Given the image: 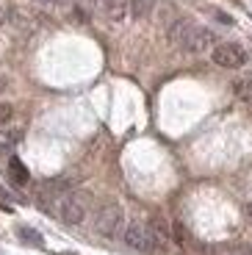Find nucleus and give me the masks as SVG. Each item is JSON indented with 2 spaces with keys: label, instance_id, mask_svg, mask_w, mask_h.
<instances>
[{
  "label": "nucleus",
  "instance_id": "obj_1",
  "mask_svg": "<svg viewBox=\"0 0 252 255\" xmlns=\"http://www.w3.org/2000/svg\"><path fill=\"white\" fill-rule=\"evenodd\" d=\"M169 42L177 47V50L186 53H205L211 45L216 42V36L208 31V28L197 25V22H189V19H177L169 25Z\"/></svg>",
  "mask_w": 252,
  "mask_h": 255
},
{
  "label": "nucleus",
  "instance_id": "obj_2",
  "mask_svg": "<svg viewBox=\"0 0 252 255\" xmlns=\"http://www.w3.org/2000/svg\"><path fill=\"white\" fill-rule=\"evenodd\" d=\"M50 211L56 214L61 222L67 225H81L83 219L89 217V194H83V191H64V194H58V197H53V205Z\"/></svg>",
  "mask_w": 252,
  "mask_h": 255
},
{
  "label": "nucleus",
  "instance_id": "obj_3",
  "mask_svg": "<svg viewBox=\"0 0 252 255\" xmlns=\"http://www.w3.org/2000/svg\"><path fill=\"white\" fill-rule=\"evenodd\" d=\"M122 219H125L122 205L114 200H103L95 211V233L103 239H117L122 230Z\"/></svg>",
  "mask_w": 252,
  "mask_h": 255
},
{
  "label": "nucleus",
  "instance_id": "obj_4",
  "mask_svg": "<svg viewBox=\"0 0 252 255\" xmlns=\"http://www.w3.org/2000/svg\"><path fill=\"white\" fill-rule=\"evenodd\" d=\"M122 242H125V247L133 250V253H152V250L158 247L150 222H144V219H130V222L125 225V230H122Z\"/></svg>",
  "mask_w": 252,
  "mask_h": 255
},
{
  "label": "nucleus",
  "instance_id": "obj_5",
  "mask_svg": "<svg viewBox=\"0 0 252 255\" xmlns=\"http://www.w3.org/2000/svg\"><path fill=\"white\" fill-rule=\"evenodd\" d=\"M211 58H214V64H219V67H225V70H239V67L247 64L250 56H247V50L241 45H236V42H222V45L214 47Z\"/></svg>",
  "mask_w": 252,
  "mask_h": 255
},
{
  "label": "nucleus",
  "instance_id": "obj_6",
  "mask_svg": "<svg viewBox=\"0 0 252 255\" xmlns=\"http://www.w3.org/2000/svg\"><path fill=\"white\" fill-rule=\"evenodd\" d=\"M70 189H72L70 178H50L39 186V194H42V200H53V197H58V194H64V191H70Z\"/></svg>",
  "mask_w": 252,
  "mask_h": 255
},
{
  "label": "nucleus",
  "instance_id": "obj_7",
  "mask_svg": "<svg viewBox=\"0 0 252 255\" xmlns=\"http://www.w3.org/2000/svg\"><path fill=\"white\" fill-rule=\"evenodd\" d=\"M103 11L111 22H122L130 11V0H103Z\"/></svg>",
  "mask_w": 252,
  "mask_h": 255
},
{
  "label": "nucleus",
  "instance_id": "obj_8",
  "mask_svg": "<svg viewBox=\"0 0 252 255\" xmlns=\"http://www.w3.org/2000/svg\"><path fill=\"white\" fill-rule=\"evenodd\" d=\"M8 175H11V180L17 186H25L28 183V169H25V164H22L17 155H11V158H8Z\"/></svg>",
  "mask_w": 252,
  "mask_h": 255
},
{
  "label": "nucleus",
  "instance_id": "obj_9",
  "mask_svg": "<svg viewBox=\"0 0 252 255\" xmlns=\"http://www.w3.org/2000/svg\"><path fill=\"white\" fill-rule=\"evenodd\" d=\"M158 0H130V14L133 19H144L152 14V8H155Z\"/></svg>",
  "mask_w": 252,
  "mask_h": 255
},
{
  "label": "nucleus",
  "instance_id": "obj_10",
  "mask_svg": "<svg viewBox=\"0 0 252 255\" xmlns=\"http://www.w3.org/2000/svg\"><path fill=\"white\" fill-rule=\"evenodd\" d=\"M233 92L236 97H241V100H252V72L250 75H241L233 81Z\"/></svg>",
  "mask_w": 252,
  "mask_h": 255
},
{
  "label": "nucleus",
  "instance_id": "obj_11",
  "mask_svg": "<svg viewBox=\"0 0 252 255\" xmlns=\"http://www.w3.org/2000/svg\"><path fill=\"white\" fill-rule=\"evenodd\" d=\"M17 236L22 239L25 244H33V247H42V233L33 228H28V225H19L17 228Z\"/></svg>",
  "mask_w": 252,
  "mask_h": 255
},
{
  "label": "nucleus",
  "instance_id": "obj_12",
  "mask_svg": "<svg viewBox=\"0 0 252 255\" xmlns=\"http://www.w3.org/2000/svg\"><path fill=\"white\" fill-rule=\"evenodd\" d=\"M17 139H19L17 133H0V153H11V147Z\"/></svg>",
  "mask_w": 252,
  "mask_h": 255
},
{
  "label": "nucleus",
  "instance_id": "obj_13",
  "mask_svg": "<svg viewBox=\"0 0 252 255\" xmlns=\"http://www.w3.org/2000/svg\"><path fill=\"white\" fill-rule=\"evenodd\" d=\"M11 117H14V109L8 106V103H0V125H6Z\"/></svg>",
  "mask_w": 252,
  "mask_h": 255
},
{
  "label": "nucleus",
  "instance_id": "obj_14",
  "mask_svg": "<svg viewBox=\"0 0 252 255\" xmlns=\"http://www.w3.org/2000/svg\"><path fill=\"white\" fill-rule=\"evenodd\" d=\"M0 208H6V211H11V203H8V194L3 189H0Z\"/></svg>",
  "mask_w": 252,
  "mask_h": 255
},
{
  "label": "nucleus",
  "instance_id": "obj_15",
  "mask_svg": "<svg viewBox=\"0 0 252 255\" xmlns=\"http://www.w3.org/2000/svg\"><path fill=\"white\" fill-rule=\"evenodd\" d=\"M6 19H8V8H6V3H0V25H3Z\"/></svg>",
  "mask_w": 252,
  "mask_h": 255
},
{
  "label": "nucleus",
  "instance_id": "obj_16",
  "mask_svg": "<svg viewBox=\"0 0 252 255\" xmlns=\"http://www.w3.org/2000/svg\"><path fill=\"white\" fill-rule=\"evenodd\" d=\"M6 86H8V81L3 75H0V95H3V92H6Z\"/></svg>",
  "mask_w": 252,
  "mask_h": 255
},
{
  "label": "nucleus",
  "instance_id": "obj_17",
  "mask_svg": "<svg viewBox=\"0 0 252 255\" xmlns=\"http://www.w3.org/2000/svg\"><path fill=\"white\" fill-rule=\"evenodd\" d=\"M36 3H42V6H47V3H53V0H36Z\"/></svg>",
  "mask_w": 252,
  "mask_h": 255
}]
</instances>
